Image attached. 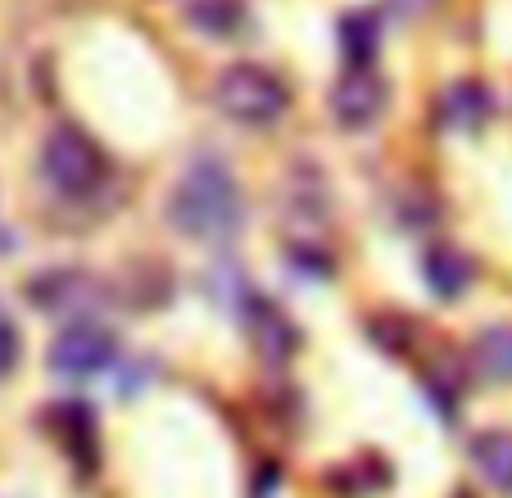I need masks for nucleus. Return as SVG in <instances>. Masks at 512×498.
<instances>
[{
    "instance_id": "f257e3e1",
    "label": "nucleus",
    "mask_w": 512,
    "mask_h": 498,
    "mask_svg": "<svg viewBox=\"0 0 512 498\" xmlns=\"http://www.w3.org/2000/svg\"><path fill=\"white\" fill-rule=\"evenodd\" d=\"M168 222L200 245L236 240L245 222V195L232 168L223 159H195L168 195Z\"/></svg>"
},
{
    "instance_id": "f03ea898",
    "label": "nucleus",
    "mask_w": 512,
    "mask_h": 498,
    "mask_svg": "<svg viewBox=\"0 0 512 498\" xmlns=\"http://www.w3.org/2000/svg\"><path fill=\"white\" fill-rule=\"evenodd\" d=\"M41 177L64 200H91L109 182V159L82 127L59 123L41 145Z\"/></svg>"
},
{
    "instance_id": "7ed1b4c3",
    "label": "nucleus",
    "mask_w": 512,
    "mask_h": 498,
    "mask_svg": "<svg viewBox=\"0 0 512 498\" xmlns=\"http://www.w3.org/2000/svg\"><path fill=\"white\" fill-rule=\"evenodd\" d=\"M213 105L232 123L245 127H272L290 105V91L272 68L263 64H227L213 82Z\"/></svg>"
},
{
    "instance_id": "20e7f679",
    "label": "nucleus",
    "mask_w": 512,
    "mask_h": 498,
    "mask_svg": "<svg viewBox=\"0 0 512 498\" xmlns=\"http://www.w3.org/2000/svg\"><path fill=\"white\" fill-rule=\"evenodd\" d=\"M118 358V336L100 322H68L55 336L46 363L55 376L64 381H87V376H100L105 367H114Z\"/></svg>"
},
{
    "instance_id": "39448f33",
    "label": "nucleus",
    "mask_w": 512,
    "mask_h": 498,
    "mask_svg": "<svg viewBox=\"0 0 512 498\" xmlns=\"http://www.w3.org/2000/svg\"><path fill=\"white\" fill-rule=\"evenodd\" d=\"M390 105V87L386 77H377L372 68H349L331 87V114L345 132H358V127H372Z\"/></svg>"
},
{
    "instance_id": "423d86ee",
    "label": "nucleus",
    "mask_w": 512,
    "mask_h": 498,
    "mask_svg": "<svg viewBox=\"0 0 512 498\" xmlns=\"http://www.w3.org/2000/svg\"><path fill=\"white\" fill-rule=\"evenodd\" d=\"M245 322H250V340H254V354L263 358L268 367H281L295 349H300V326L290 322L272 299L250 295L245 299Z\"/></svg>"
},
{
    "instance_id": "0eeeda50",
    "label": "nucleus",
    "mask_w": 512,
    "mask_h": 498,
    "mask_svg": "<svg viewBox=\"0 0 512 498\" xmlns=\"http://www.w3.org/2000/svg\"><path fill=\"white\" fill-rule=\"evenodd\" d=\"M46 426H50V435L64 444L73 467H82L87 476L100 467V426H96V412H91L87 403H55Z\"/></svg>"
},
{
    "instance_id": "6e6552de",
    "label": "nucleus",
    "mask_w": 512,
    "mask_h": 498,
    "mask_svg": "<svg viewBox=\"0 0 512 498\" xmlns=\"http://www.w3.org/2000/svg\"><path fill=\"white\" fill-rule=\"evenodd\" d=\"M390 462L377 458V453H358V458L340 462V467H331L327 476H322V489L336 498H377L390 489Z\"/></svg>"
},
{
    "instance_id": "1a4fd4ad",
    "label": "nucleus",
    "mask_w": 512,
    "mask_h": 498,
    "mask_svg": "<svg viewBox=\"0 0 512 498\" xmlns=\"http://www.w3.org/2000/svg\"><path fill=\"white\" fill-rule=\"evenodd\" d=\"M467 458L481 471L485 485L512 494V431H476L467 444Z\"/></svg>"
},
{
    "instance_id": "9d476101",
    "label": "nucleus",
    "mask_w": 512,
    "mask_h": 498,
    "mask_svg": "<svg viewBox=\"0 0 512 498\" xmlns=\"http://www.w3.org/2000/svg\"><path fill=\"white\" fill-rule=\"evenodd\" d=\"M472 277H476V263L467 259L463 249L435 245L431 254H426V286H431L440 299H458L467 286H472Z\"/></svg>"
},
{
    "instance_id": "9b49d317",
    "label": "nucleus",
    "mask_w": 512,
    "mask_h": 498,
    "mask_svg": "<svg viewBox=\"0 0 512 498\" xmlns=\"http://www.w3.org/2000/svg\"><path fill=\"white\" fill-rule=\"evenodd\" d=\"M381 41V19L368 10H354L340 19V50H345L349 68H372V55H377Z\"/></svg>"
},
{
    "instance_id": "f8f14e48",
    "label": "nucleus",
    "mask_w": 512,
    "mask_h": 498,
    "mask_svg": "<svg viewBox=\"0 0 512 498\" xmlns=\"http://www.w3.org/2000/svg\"><path fill=\"white\" fill-rule=\"evenodd\" d=\"M186 23L204 37H232L245 28V0H191Z\"/></svg>"
},
{
    "instance_id": "ddd939ff",
    "label": "nucleus",
    "mask_w": 512,
    "mask_h": 498,
    "mask_svg": "<svg viewBox=\"0 0 512 498\" xmlns=\"http://www.w3.org/2000/svg\"><path fill=\"white\" fill-rule=\"evenodd\" d=\"M472 363L485 381H512V326H490L472 345Z\"/></svg>"
},
{
    "instance_id": "4468645a",
    "label": "nucleus",
    "mask_w": 512,
    "mask_h": 498,
    "mask_svg": "<svg viewBox=\"0 0 512 498\" xmlns=\"http://www.w3.org/2000/svg\"><path fill=\"white\" fill-rule=\"evenodd\" d=\"M490 114V96H485L476 82H454V87L440 96V118L449 127H481V118Z\"/></svg>"
},
{
    "instance_id": "2eb2a0df",
    "label": "nucleus",
    "mask_w": 512,
    "mask_h": 498,
    "mask_svg": "<svg viewBox=\"0 0 512 498\" xmlns=\"http://www.w3.org/2000/svg\"><path fill=\"white\" fill-rule=\"evenodd\" d=\"M19 349H23L19 326H14V317L5 313V304H0V381L14 372V363H19Z\"/></svg>"
}]
</instances>
